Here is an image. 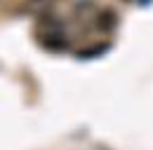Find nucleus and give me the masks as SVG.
<instances>
[{
	"instance_id": "f257e3e1",
	"label": "nucleus",
	"mask_w": 153,
	"mask_h": 150,
	"mask_svg": "<svg viewBox=\"0 0 153 150\" xmlns=\"http://www.w3.org/2000/svg\"><path fill=\"white\" fill-rule=\"evenodd\" d=\"M99 19H106V21H97V26H99L101 31H108V28H113V26H115V21H118V17H115L111 10H104Z\"/></svg>"
}]
</instances>
